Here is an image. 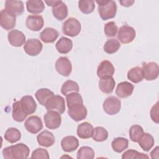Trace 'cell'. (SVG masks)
I'll return each instance as SVG.
<instances>
[{
    "mask_svg": "<svg viewBox=\"0 0 159 159\" xmlns=\"http://www.w3.org/2000/svg\"><path fill=\"white\" fill-rule=\"evenodd\" d=\"M29 153V148L22 143L6 147L2 150V155L5 159L27 158Z\"/></svg>",
    "mask_w": 159,
    "mask_h": 159,
    "instance_id": "6da1fadb",
    "label": "cell"
},
{
    "mask_svg": "<svg viewBox=\"0 0 159 159\" xmlns=\"http://www.w3.org/2000/svg\"><path fill=\"white\" fill-rule=\"evenodd\" d=\"M96 2L98 4V12L101 18L106 20L112 19L117 12V5L112 0H98Z\"/></svg>",
    "mask_w": 159,
    "mask_h": 159,
    "instance_id": "7a4b0ae2",
    "label": "cell"
},
{
    "mask_svg": "<svg viewBox=\"0 0 159 159\" xmlns=\"http://www.w3.org/2000/svg\"><path fill=\"white\" fill-rule=\"evenodd\" d=\"M81 25L78 20L74 17L68 18L63 24V32L70 37H75L81 32Z\"/></svg>",
    "mask_w": 159,
    "mask_h": 159,
    "instance_id": "3957f363",
    "label": "cell"
},
{
    "mask_svg": "<svg viewBox=\"0 0 159 159\" xmlns=\"http://www.w3.org/2000/svg\"><path fill=\"white\" fill-rule=\"evenodd\" d=\"M45 107L47 111H55L61 114L65 111V99L61 96L53 95L47 101Z\"/></svg>",
    "mask_w": 159,
    "mask_h": 159,
    "instance_id": "277c9868",
    "label": "cell"
},
{
    "mask_svg": "<svg viewBox=\"0 0 159 159\" xmlns=\"http://www.w3.org/2000/svg\"><path fill=\"white\" fill-rule=\"evenodd\" d=\"M102 107L108 115L112 116L117 114L121 108V102L116 97L111 96L107 97L104 101Z\"/></svg>",
    "mask_w": 159,
    "mask_h": 159,
    "instance_id": "5b68a950",
    "label": "cell"
},
{
    "mask_svg": "<svg viewBox=\"0 0 159 159\" xmlns=\"http://www.w3.org/2000/svg\"><path fill=\"white\" fill-rule=\"evenodd\" d=\"M43 120L45 126L49 129H56L58 128L61 122L60 114L55 111H48L44 115Z\"/></svg>",
    "mask_w": 159,
    "mask_h": 159,
    "instance_id": "8992f818",
    "label": "cell"
},
{
    "mask_svg": "<svg viewBox=\"0 0 159 159\" xmlns=\"http://www.w3.org/2000/svg\"><path fill=\"white\" fill-rule=\"evenodd\" d=\"M135 35V30L132 27L124 25L119 29L117 39L122 43H129L134 40Z\"/></svg>",
    "mask_w": 159,
    "mask_h": 159,
    "instance_id": "52a82bcc",
    "label": "cell"
},
{
    "mask_svg": "<svg viewBox=\"0 0 159 159\" xmlns=\"http://www.w3.org/2000/svg\"><path fill=\"white\" fill-rule=\"evenodd\" d=\"M142 69L143 78L147 81L155 80L158 76L159 67L158 64L155 62L151 61L144 63Z\"/></svg>",
    "mask_w": 159,
    "mask_h": 159,
    "instance_id": "ba28073f",
    "label": "cell"
},
{
    "mask_svg": "<svg viewBox=\"0 0 159 159\" xmlns=\"http://www.w3.org/2000/svg\"><path fill=\"white\" fill-rule=\"evenodd\" d=\"M16 24V16L7 10L2 9L0 12V25L6 30L12 29Z\"/></svg>",
    "mask_w": 159,
    "mask_h": 159,
    "instance_id": "9c48e42d",
    "label": "cell"
},
{
    "mask_svg": "<svg viewBox=\"0 0 159 159\" xmlns=\"http://www.w3.org/2000/svg\"><path fill=\"white\" fill-rule=\"evenodd\" d=\"M57 71L63 76H68L72 71V65L70 60L66 57H60L55 62Z\"/></svg>",
    "mask_w": 159,
    "mask_h": 159,
    "instance_id": "30bf717a",
    "label": "cell"
},
{
    "mask_svg": "<svg viewBox=\"0 0 159 159\" xmlns=\"http://www.w3.org/2000/svg\"><path fill=\"white\" fill-rule=\"evenodd\" d=\"M42 42L37 39H30L26 41L24 45V52L30 56L38 55L42 50Z\"/></svg>",
    "mask_w": 159,
    "mask_h": 159,
    "instance_id": "8fae6325",
    "label": "cell"
},
{
    "mask_svg": "<svg viewBox=\"0 0 159 159\" xmlns=\"http://www.w3.org/2000/svg\"><path fill=\"white\" fill-rule=\"evenodd\" d=\"M87 109L83 104L74 105L68 110L69 116L75 121L78 122L84 119L87 116Z\"/></svg>",
    "mask_w": 159,
    "mask_h": 159,
    "instance_id": "7c38bea8",
    "label": "cell"
},
{
    "mask_svg": "<svg viewBox=\"0 0 159 159\" xmlns=\"http://www.w3.org/2000/svg\"><path fill=\"white\" fill-rule=\"evenodd\" d=\"M24 127L29 132L35 134L42 129L43 124L39 117L37 116H31L25 121Z\"/></svg>",
    "mask_w": 159,
    "mask_h": 159,
    "instance_id": "4fadbf2b",
    "label": "cell"
},
{
    "mask_svg": "<svg viewBox=\"0 0 159 159\" xmlns=\"http://www.w3.org/2000/svg\"><path fill=\"white\" fill-rule=\"evenodd\" d=\"M115 71L112 63L108 60L102 61L98 66L97 75L100 78L112 76Z\"/></svg>",
    "mask_w": 159,
    "mask_h": 159,
    "instance_id": "5bb4252c",
    "label": "cell"
},
{
    "mask_svg": "<svg viewBox=\"0 0 159 159\" xmlns=\"http://www.w3.org/2000/svg\"><path fill=\"white\" fill-rule=\"evenodd\" d=\"M25 24L30 30L39 31L43 27V18L40 15H30L26 19Z\"/></svg>",
    "mask_w": 159,
    "mask_h": 159,
    "instance_id": "9a60e30c",
    "label": "cell"
},
{
    "mask_svg": "<svg viewBox=\"0 0 159 159\" xmlns=\"http://www.w3.org/2000/svg\"><path fill=\"white\" fill-rule=\"evenodd\" d=\"M7 38L10 44L14 47H21L25 43V35L19 30H11L7 35Z\"/></svg>",
    "mask_w": 159,
    "mask_h": 159,
    "instance_id": "2e32d148",
    "label": "cell"
},
{
    "mask_svg": "<svg viewBox=\"0 0 159 159\" xmlns=\"http://www.w3.org/2000/svg\"><path fill=\"white\" fill-rule=\"evenodd\" d=\"M20 102L22 109L27 116L33 114L36 111L37 104L32 96L26 95L23 96L20 99Z\"/></svg>",
    "mask_w": 159,
    "mask_h": 159,
    "instance_id": "e0dca14e",
    "label": "cell"
},
{
    "mask_svg": "<svg viewBox=\"0 0 159 159\" xmlns=\"http://www.w3.org/2000/svg\"><path fill=\"white\" fill-rule=\"evenodd\" d=\"M134 85L128 81L119 83L116 89V94L120 98H126L130 96L134 91Z\"/></svg>",
    "mask_w": 159,
    "mask_h": 159,
    "instance_id": "ac0fdd59",
    "label": "cell"
},
{
    "mask_svg": "<svg viewBox=\"0 0 159 159\" xmlns=\"http://www.w3.org/2000/svg\"><path fill=\"white\" fill-rule=\"evenodd\" d=\"M6 9L16 16L21 15L24 11V3L21 1L7 0L5 2Z\"/></svg>",
    "mask_w": 159,
    "mask_h": 159,
    "instance_id": "d6986e66",
    "label": "cell"
},
{
    "mask_svg": "<svg viewBox=\"0 0 159 159\" xmlns=\"http://www.w3.org/2000/svg\"><path fill=\"white\" fill-rule=\"evenodd\" d=\"M61 146L63 151L66 152H71L78 148L79 146V141L75 136H66L63 137L61 140Z\"/></svg>",
    "mask_w": 159,
    "mask_h": 159,
    "instance_id": "ffe728a7",
    "label": "cell"
},
{
    "mask_svg": "<svg viewBox=\"0 0 159 159\" xmlns=\"http://www.w3.org/2000/svg\"><path fill=\"white\" fill-rule=\"evenodd\" d=\"M39 144L45 147H49L53 145L55 142V136L51 132L45 130L37 136Z\"/></svg>",
    "mask_w": 159,
    "mask_h": 159,
    "instance_id": "44dd1931",
    "label": "cell"
},
{
    "mask_svg": "<svg viewBox=\"0 0 159 159\" xmlns=\"http://www.w3.org/2000/svg\"><path fill=\"white\" fill-rule=\"evenodd\" d=\"M52 13L57 20L61 21L68 16V7L65 2L60 0L58 2L52 7Z\"/></svg>",
    "mask_w": 159,
    "mask_h": 159,
    "instance_id": "7402d4cb",
    "label": "cell"
},
{
    "mask_svg": "<svg viewBox=\"0 0 159 159\" xmlns=\"http://www.w3.org/2000/svg\"><path fill=\"white\" fill-rule=\"evenodd\" d=\"M94 127L92 124L88 122H83L78 125L77 135L83 139H87L93 136Z\"/></svg>",
    "mask_w": 159,
    "mask_h": 159,
    "instance_id": "603a6c76",
    "label": "cell"
},
{
    "mask_svg": "<svg viewBox=\"0 0 159 159\" xmlns=\"http://www.w3.org/2000/svg\"><path fill=\"white\" fill-rule=\"evenodd\" d=\"M59 35L58 32L52 27L45 28L40 34V38L46 43L54 42Z\"/></svg>",
    "mask_w": 159,
    "mask_h": 159,
    "instance_id": "cb8c5ba5",
    "label": "cell"
},
{
    "mask_svg": "<svg viewBox=\"0 0 159 159\" xmlns=\"http://www.w3.org/2000/svg\"><path fill=\"white\" fill-rule=\"evenodd\" d=\"M116 86V81L112 76L101 78L99 82V88L101 92L105 94L112 93Z\"/></svg>",
    "mask_w": 159,
    "mask_h": 159,
    "instance_id": "d4e9b609",
    "label": "cell"
},
{
    "mask_svg": "<svg viewBox=\"0 0 159 159\" xmlns=\"http://www.w3.org/2000/svg\"><path fill=\"white\" fill-rule=\"evenodd\" d=\"M55 47L60 53L66 54L72 49L73 42L67 37H62L56 43Z\"/></svg>",
    "mask_w": 159,
    "mask_h": 159,
    "instance_id": "484cf974",
    "label": "cell"
},
{
    "mask_svg": "<svg viewBox=\"0 0 159 159\" xmlns=\"http://www.w3.org/2000/svg\"><path fill=\"white\" fill-rule=\"evenodd\" d=\"M26 7L29 12L34 14H38L43 11L45 5L42 1L29 0L26 2Z\"/></svg>",
    "mask_w": 159,
    "mask_h": 159,
    "instance_id": "4316f807",
    "label": "cell"
},
{
    "mask_svg": "<svg viewBox=\"0 0 159 159\" xmlns=\"http://www.w3.org/2000/svg\"><path fill=\"white\" fill-rule=\"evenodd\" d=\"M12 116L13 119L19 122H23L26 119L27 116L22 109L20 101H16L13 103Z\"/></svg>",
    "mask_w": 159,
    "mask_h": 159,
    "instance_id": "83f0119b",
    "label": "cell"
},
{
    "mask_svg": "<svg viewBox=\"0 0 159 159\" xmlns=\"http://www.w3.org/2000/svg\"><path fill=\"white\" fill-rule=\"evenodd\" d=\"M140 147L145 152H148L154 145V139L153 136L143 132L140 139L138 141Z\"/></svg>",
    "mask_w": 159,
    "mask_h": 159,
    "instance_id": "f1b7e54d",
    "label": "cell"
},
{
    "mask_svg": "<svg viewBox=\"0 0 159 159\" xmlns=\"http://www.w3.org/2000/svg\"><path fill=\"white\" fill-rule=\"evenodd\" d=\"M53 95V92L48 88H40L38 89L35 94V98L39 102L44 106L47 101Z\"/></svg>",
    "mask_w": 159,
    "mask_h": 159,
    "instance_id": "f546056e",
    "label": "cell"
},
{
    "mask_svg": "<svg viewBox=\"0 0 159 159\" xmlns=\"http://www.w3.org/2000/svg\"><path fill=\"white\" fill-rule=\"evenodd\" d=\"M128 145V140L124 137L115 138L111 143V147L112 149L117 153H121L126 148H127Z\"/></svg>",
    "mask_w": 159,
    "mask_h": 159,
    "instance_id": "4dcf8cb0",
    "label": "cell"
},
{
    "mask_svg": "<svg viewBox=\"0 0 159 159\" xmlns=\"http://www.w3.org/2000/svg\"><path fill=\"white\" fill-rule=\"evenodd\" d=\"M79 90L78 84L72 80L66 81L61 88V93L66 96L71 93H78Z\"/></svg>",
    "mask_w": 159,
    "mask_h": 159,
    "instance_id": "1f68e13d",
    "label": "cell"
},
{
    "mask_svg": "<svg viewBox=\"0 0 159 159\" xmlns=\"http://www.w3.org/2000/svg\"><path fill=\"white\" fill-rule=\"evenodd\" d=\"M4 137L6 141L9 143H13L19 141L20 139L21 134L17 129L15 127H11L6 130Z\"/></svg>",
    "mask_w": 159,
    "mask_h": 159,
    "instance_id": "d6a6232c",
    "label": "cell"
},
{
    "mask_svg": "<svg viewBox=\"0 0 159 159\" xmlns=\"http://www.w3.org/2000/svg\"><path fill=\"white\" fill-rule=\"evenodd\" d=\"M127 78L134 83H138L143 80L142 69L139 66L131 68L127 73Z\"/></svg>",
    "mask_w": 159,
    "mask_h": 159,
    "instance_id": "836d02e7",
    "label": "cell"
},
{
    "mask_svg": "<svg viewBox=\"0 0 159 159\" xmlns=\"http://www.w3.org/2000/svg\"><path fill=\"white\" fill-rule=\"evenodd\" d=\"M120 47V42L114 39L107 40L104 45V51L108 54H113L117 52Z\"/></svg>",
    "mask_w": 159,
    "mask_h": 159,
    "instance_id": "e575fe53",
    "label": "cell"
},
{
    "mask_svg": "<svg viewBox=\"0 0 159 159\" xmlns=\"http://www.w3.org/2000/svg\"><path fill=\"white\" fill-rule=\"evenodd\" d=\"M92 137L93 140L96 142H103L107 139L108 132L105 128L101 126H98L94 129Z\"/></svg>",
    "mask_w": 159,
    "mask_h": 159,
    "instance_id": "d590c367",
    "label": "cell"
},
{
    "mask_svg": "<svg viewBox=\"0 0 159 159\" xmlns=\"http://www.w3.org/2000/svg\"><path fill=\"white\" fill-rule=\"evenodd\" d=\"M76 158L78 159H93L94 158V151L89 147H81L78 151Z\"/></svg>",
    "mask_w": 159,
    "mask_h": 159,
    "instance_id": "8d00e7d4",
    "label": "cell"
},
{
    "mask_svg": "<svg viewBox=\"0 0 159 159\" xmlns=\"http://www.w3.org/2000/svg\"><path fill=\"white\" fill-rule=\"evenodd\" d=\"M78 7L83 13L90 14L95 8V3L93 0H81L78 2Z\"/></svg>",
    "mask_w": 159,
    "mask_h": 159,
    "instance_id": "74e56055",
    "label": "cell"
},
{
    "mask_svg": "<svg viewBox=\"0 0 159 159\" xmlns=\"http://www.w3.org/2000/svg\"><path fill=\"white\" fill-rule=\"evenodd\" d=\"M143 132V129L140 125H133L129 129L130 139L134 142H138Z\"/></svg>",
    "mask_w": 159,
    "mask_h": 159,
    "instance_id": "f35d334b",
    "label": "cell"
},
{
    "mask_svg": "<svg viewBox=\"0 0 159 159\" xmlns=\"http://www.w3.org/2000/svg\"><path fill=\"white\" fill-rule=\"evenodd\" d=\"M66 104L68 108L79 104H83L81 95L78 93H71L66 96Z\"/></svg>",
    "mask_w": 159,
    "mask_h": 159,
    "instance_id": "ab89813d",
    "label": "cell"
},
{
    "mask_svg": "<svg viewBox=\"0 0 159 159\" xmlns=\"http://www.w3.org/2000/svg\"><path fill=\"white\" fill-rule=\"evenodd\" d=\"M122 159L130 158H148V156L143 153L139 152L135 150L130 149L125 151L122 155Z\"/></svg>",
    "mask_w": 159,
    "mask_h": 159,
    "instance_id": "60d3db41",
    "label": "cell"
},
{
    "mask_svg": "<svg viewBox=\"0 0 159 159\" xmlns=\"http://www.w3.org/2000/svg\"><path fill=\"white\" fill-rule=\"evenodd\" d=\"M118 27L114 21H111L106 23L104 25V33L108 37H115L117 34Z\"/></svg>",
    "mask_w": 159,
    "mask_h": 159,
    "instance_id": "b9f144b4",
    "label": "cell"
},
{
    "mask_svg": "<svg viewBox=\"0 0 159 159\" xmlns=\"http://www.w3.org/2000/svg\"><path fill=\"white\" fill-rule=\"evenodd\" d=\"M32 158L48 159L50 158L48 151L42 148H38L33 151L31 156Z\"/></svg>",
    "mask_w": 159,
    "mask_h": 159,
    "instance_id": "7bdbcfd3",
    "label": "cell"
},
{
    "mask_svg": "<svg viewBox=\"0 0 159 159\" xmlns=\"http://www.w3.org/2000/svg\"><path fill=\"white\" fill-rule=\"evenodd\" d=\"M150 117L152 119L153 121L156 122L157 124L158 123V102H157V103L153 106L150 110Z\"/></svg>",
    "mask_w": 159,
    "mask_h": 159,
    "instance_id": "ee69618b",
    "label": "cell"
},
{
    "mask_svg": "<svg viewBox=\"0 0 159 159\" xmlns=\"http://www.w3.org/2000/svg\"><path fill=\"white\" fill-rule=\"evenodd\" d=\"M134 1H129V0H124V1H120L119 2L122 6L125 7H129L131 6L133 3H134Z\"/></svg>",
    "mask_w": 159,
    "mask_h": 159,
    "instance_id": "f6af8a7d",
    "label": "cell"
},
{
    "mask_svg": "<svg viewBox=\"0 0 159 159\" xmlns=\"http://www.w3.org/2000/svg\"><path fill=\"white\" fill-rule=\"evenodd\" d=\"M158 147H156L152 152L150 153V155L152 158H158Z\"/></svg>",
    "mask_w": 159,
    "mask_h": 159,
    "instance_id": "bcb514c9",
    "label": "cell"
},
{
    "mask_svg": "<svg viewBox=\"0 0 159 159\" xmlns=\"http://www.w3.org/2000/svg\"><path fill=\"white\" fill-rule=\"evenodd\" d=\"M59 1H45V2L48 6H52V7L55 6Z\"/></svg>",
    "mask_w": 159,
    "mask_h": 159,
    "instance_id": "7dc6e473",
    "label": "cell"
}]
</instances>
